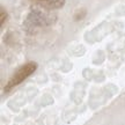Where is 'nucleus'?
I'll use <instances>...</instances> for the list:
<instances>
[{"label":"nucleus","instance_id":"obj_1","mask_svg":"<svg viewBox=\"0 0 125 125\" xmlns=\"http://www.w3.org/2000/svg\"><path fill=\"white\" fill-rule=\"evenodd\" d=\"M36 68H37V64H36V62H27L26 65H23L22 67H20L18 71L12 75V78L8 80L7 85L5 86V90L8 92V90H10L13 87L20 85L24 79H27L28 76L31 75V74L36 71Z\"/></svg>","mask_w":125,"mask_h":125},{"label":"nucleus","instance_id":"obj_2","mask_svg":"<svg viewBox=\"0 0 125 125\" xmlns=\"http://www.w3.org/2000/svg\"><path fill=\"white\" fill-rule=\"evenodd\" d=\"M30 1L46 9H59L65 5V0H30Z\"/></svg>","mask_w":125,"mask_h":125},{"label":"nucleus","instance_id":"obj_3","mask_svg":"<svg viewBox=\"0 0 125 125\" xmlns=\"http://www.w3.org/2000/svg\"><path fill=\"white\" fill-rule=\"evenodd\" d=\"M7 18V13L5 12L4 8H1V26L5 23V19Z\"/></svg>","mask_w":125,"mask_h":125}]
</instances>
